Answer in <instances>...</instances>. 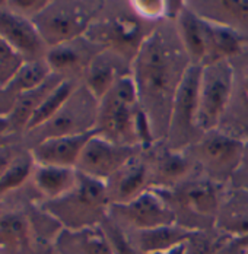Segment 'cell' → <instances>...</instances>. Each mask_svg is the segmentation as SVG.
Here are the masks:
<instances>
[{"label":"cell","mask_w":248,"mask_h":254,"mask_svg":"<svg viewBox=\"0 0 248 254\" xmlns=\"http://www.w3.org/2000/svg\"><path fill=\"white\" fill-rule=\"evenodd\" d=\"M63 227L43 207L28 181L0 196V254H56L54 244Z\"/></svg>","instance_id":"7a4b0ae2"},{"label":"cell","mask_w":248,"mask_h":254,"mask_svg":"<svg viewBox=\"0 0 248 254\" xmlns=\"http://www.w3.org/2000/svg\"><path fill=\"white\" fill-rule=\"evenodd\" d=\"M201 69L203 66L191 64L177 89L168 136L165 140V143L174 151L190 148L203 136L196 125Z\"/></svg>","instance_id":"30bf717a"},{"label":"cell","mask_w":248,"mask_h":254,"mask_svg":"<svg viewBox=\"0 0 248 254\" xmlns=\"http://www.w3.org/2000/svg\"><path fill=\"white\" fill-rule=\"evenodd\" d=\"M22 148H24L22 142L10 143V145L0 148V180L7 171V168L10 167V164L13 162V159L18 156V153L22 151Z\"/></svg>","instance_id":"d590c367"},{"label":"cell","mask_w":248,"mask_h":254,"mask_svg":"<svg viewBox=\"0 0 248 254\" xmlns=\"http://www.w3.org/2000/svg\"><path fill=\"white\" fill-rule=\"evenodd\" d=\"M101 9V3L97 1L50 0L32 22L47 47L51 49L86 35Z\"/></svg>","instance_id":"52a82bcc"},{"label":"cell","mask_w":248,"mask_h":254,"mask_svg":"<svg viewBox=\"0 0 248 254\" xmlns=\"http://www.w3.org/2000/svg\"><path fill=\"white\" fill-rule=\"evenodd\" d=\"M94 134H97V130L83 134L53 137L41 142L29 151L37 165L76 168L80 153Z\"/></svg>","instance_id":"d6986e66"},{"label":"cell","mask_w":248,"mask_h":254,"mask_svg":"<svg viewBox=\"0 0 248 254\" xmlns=\"http://www.w3.org/2000/svg\"><path fill=\"white\" fill-rule=\"evenodd\" d=\"M175 26L184 50L191 60V64L204 66L207 62V37L204 19H201L188 6H183L175 21Z\"/></svg>","instance_id":"d4e9b609"},{"label":"cell","mask_w":248,"mask_h":254,"mask_svg":"<svg viewBox=\"0 0 248 254\" xmlns=\"http://www.w3.org/2000/svg\"><path fill=\"white\" fill-rule=\"evenodd\" d=\"M216 228L223 235L243 238L248 235V190L234 189L223 194Z\"/></svg>","instance_id":"4316f807"},{"label":"cell","mask_w":248,"mask_h":254,"mask_svg":"<svg viewBox=\"0 0 248 254\" xmlns=\"http://www.w3.org/2000/svg\"><path fill=\"white\" fill-rule=\"evenodd\" d=\"M136 15L146 21L170 19V1L162 0H133L131 3Z\"/></svg>","instance_id":"836d02e7"},{"label":"cell","mask_w":248,"mask_h":254,"mask_svg":"<svg viewBox=\"0 0 248 254\" xmlns=\"http://www.w3.org/2000/svg\"><path fill=\"white\" fill-rule=\"evenodd\" d=\"M187 6L204 21L231 28L240 34L248 31V0L190 1Z\"/></svg>","instance_id":"ffe728a7"},{"label":"cell","mask_w":248,"mask_h":254,"mask_svg":"<svg viewBox=\"0 0 248 254\" xmlns=\"http://www.w3.org/2000/svg\"><path fill=\"white\" fill-rule=\"evenodd\" d=\"M34 168H35L34 156L31 151L24 146L0 180V196H4L7 193H12L24 187L31 180Z\"/></svg>","instance_id":"f1b7e54d"},{"label":"cell","mask_w":248,"mask_h":254,"mask_svg":"<svg viewBox=\"0 0 248 254\" xmlns=\"http://www.w3.org/2000/svg\"><path fill=\"white\" fill-rule=\"evenodd\" d=\"M51 75L47 62L26 63L6 85L0 86V117H7L25 92L37 88Z\"/></svg>","instance_id":"603a6c76"},{"label":"cell","mask_w":248,"mask_h":254,"mask_svg":"<svg viewBox=\"0 0 248 254\" xmlns=\"http://www.w3.org/2000/svg\"><path fill=\"white\" fill-rule=\"evenodd\" d=\"M86 37L95 44L114 51L133 63L148 35H143L142 26L133 18H101L98 15V18L89 26Z\"/></svg>","instance_id":"4fadbf2b"},{"label":"cell","mask_w":248,"mask_h":254,"mask_svg":"<svg viewBox=\"0 0 248 254\" xmlns=\"http://www.w3.org/2000/svg\"><path fill=\"white\" fill-rule=\"evenodd\" d=\"M225 237L209 229H194L184 243V254H218L225 244Z\"/></svg>","instance_id":"4dcf8cb0"},{"label":"cell","mask_w":248,"mask_h":254,"mask_svg":"<svg viewBox=\"0 0 248 254\" xmlns=\"http://www.w3.org/2000/svg\"><path fill=\"white\" fill-rule=\"evenodd\" d=\"M108 216L124 231H143L177 224V216L167 199L149 189L131 202L111 204Z\"/></svg>","instance_id":"8fae6325"},{"label":"cell","mask_w":248,"mask_h":254,"mask_svg":"<svg viewBox=\"0 0 248 254\" xmlns=\"http://www.w3.org/2000/svg\"><path fill=\"white\" fill-rule=\"evenodd\" d=\"M240 254H248V247L247 249H241V253Z\"/></svg>","instance_id":"b9f144b4"},{"label":"cell","mask_w":248,"mask_h":254,"mask_svg":"<svg viewBox=\"0 0 248 254\" xmlns=\"http://www.w3.org/2000/svg\"><path fill=\"white\" fill-rule=\"evenodd\" d=\"M79 83L80 82L79 80H74V79H64L57 88H54L50 92L49 97L44 100V102L40 105V108L37 110V113L34 114V117L31 119L29 125L26 127V131H29V130H32L35 127L41 126L47 120H50L63 107V104L67 101V98L73 94V91L77 88Z\"/></svg>","instance_id":"f546056e"},{"label":"cell","mask_w":248,"mask_h":254,"mask_svg":"<svg viewBox=\"0 0 248 254\" xmlns=\"http://www.w3.org/2000/svg\"><path fill=\"white\" fill-rule=\"evenodd\" d=\"M97 133L122 146H153L155 137L146 114L143 113L134 79L120 77L114 88L99 101Z\"/></svg>","instance_id":"3957f363"},{"label":"cell","mask_w":248,"mask_h":254,"mask_svg":"<svg viewBox=\"0 0 248 254\" xmlns=\"http://www.w3.org/2000/svg\"><path fill=\"white\" fill-rule=\"evenodd\" d=\"M153 254H184V244L175 247L173 250H168V252H162V253H153Z\"/></svg>","instance_id":"f35d334b"},{"label":"cell","mask_w":248,"mask_h":254,"mask_svg":"<svg viewBox=\"0 0 248 254\" xmlns=\"http://www.w3.org/2000/svg\"><path fill=\"white\" fill-rule=\"evenodd\" d=\"M194 229L174 224L143 231H125L131 244L140 254L162 253L184 244Z\"/></svg>","instance_id":"7402d4cb"},{"label":"cell","mask_w":248,"mask_h":254,"mask_svg":"<svg viewBox=\"0 0 248 254\" xmlns=\"http://www.w3.org/2000/svg\"><path fill=\"white\" fill-rule=\"evenodd\" d=\"M127 64L131 66V63L120 54L105 49L91 62L82 77V83L98 101H101L114 88L120 77L131 73V67Z\"/></svg>","instance_id":"ac0fdd59"},{"label":"cell","mask_w":248,"mask_h":254,"mask_svg":"<svg viewBox=\"0 0 248 254\" xmlns=\"http://www.w3.org/2000/svg\"><path fill=\"white\" fill-rule=\"evenodd\" d=\"M204 24H206V37H207L206 64L216 63L221 60H229V57L241 53L244 37L240 32L226 26L212 24L209 21H204Z\"/></svg>","instance_id":"83f0119b"},{"label":"cell","mask_w":248,"mask_h":254,"mask_svg":"<svg viewBox=\"0 0 248 254\" xmlns=\"http://www.w3.org/2000/svg\"><path fill=\"white\" fill-rule=\"evenodd\" d=\"M107 184L77 173V183L60 199L43 202L41 207L50 213L63 229L79 231L101 225L110 213Z\"/></svg>","instance_id":"277c9868"},{"label":"cell","mask_w":248,"mask_h":254,"mask_svg":"<svg viewBox=\"0 0 248 254\" xmlns=\"http://www.w3.org/2000/svg\"><path fill=\"white\" fill-rule=\"evenodd\" d=\"M235 178H241V181L238 183L237 187L240 189H247L248 190V145H246V152H244V158H243V162L237 171V174L234 176Z\"/></svg>","instance_id":"8d00e7d4"},{"label":"cell","mask_w":248,"mask_h":254,"mask_svg":"<svg viewBox=\"0 0 248 254\" xmlns=\"http://www.w3.org/2000/svg\"><path fill=\"white\" fill-rule=\"evenodd\" d=\"M102 50L105 49L83 35L73 41L49 49L46 62L51 73L82 82L88 66Z\"/></svg>","instance_id":"9a60e30c"},{"label":"cell","mask_w":248,"mask_h":254,"mask_svg":"<svg viewBox=\"0 0 248 254\" xmlns=\"http://www.w3.org/2000/svg\"><path fill=\"white\" fill-rule=\"evenodd\" d=\"M114 254H140L131 244L127 232L110 216L101 224Z\"/></svg>","instance_id":"d6a6232c"},{"label":"cell","mask_w":248,"mask_h":254,"mask_svg":"<svg viewBox=\"0 0 248 254\" xmlns=\"http://www.w3.org/2000/svg\"><path fill=\"white\" fill-rule=\"evenodd\" d=\"M246 152V143L235 136L212 130L187 148L188 156L203 170L204 177L222 184L237 174Z\"/></svg>","instance_id":"ba28073f"},{"label":"cell","mask_w":248,"mask_h":254,"mask_svg":"<svg viewBox=\"0 0 248 254\" xmlns=\"http://www.w3.org/2000/svg\"><path fill=\"white\" fill-rule=\"evenodd\" d=\"M63 80H64V77L51 73L41 85L25 92L24 95L16 101L10 114L7 117H3L7 123L9 133L22 139L24 133L26 131V127L29 125L31 119L34 117V114L37 113V110L40 108V105L49 97L50 92L54 88H57Z\"/></svg>","instance_id":"44dd1931"},{"label":"cell","mask_w":248,"mask_h":254,"mask_svg":"<svg viewBox=\"0 0 248 254\" xmlns=\"http://www.w3.org/2000/svg\"><path fill=\"white\" fill-rule=\"evenodd\" d=\"M0 38L16 50L26 63L44 62L49 47L41 38L37 26L28 18L16 15L0 0Z\"/></svg>","instance_id":"5bb4252c"},{"label":"cell","mask_w":248,"mask_h":254,"mask_svg":"<svg viewBox=\"0 0 248 254\" xmlns=\"http://www.w3.org/2000/svg\"><path fill=\"white\" fill-rule=\"evenodd\" d=\"M235 85V70L229 60L203 66L198 89L197 128L204 134L216 130Z\"/></svg>","instance_id":"9c48e42d"},{"label":"cell","mask_w":248,"mask_h":254,"mask_svg":"<svg viewBox=\"0 0 248 254\" xmlns=\"http://www.w3.org/2000/svg\"><path fill=\"white\" fill-rule=\"evenodd\" d=\"M190 66L175 22L152 29L131 63L139 102L155 142L167 140L177 89Z\"/></svg>","instance_id":"6da1fadb"},{"label":"cell","mask_w":248,"mask_h":254,"mask_svg":"<svg viewBox=\"0 0 248 254\" xmlns=\"http://www.w3.org/2000/svg\"><path fill=\"white\" fill-rule=\"evenodd\" d=\"M143 152L142 146H122L94 134L79 156L76 171L107 183L116 173H119L127 162Z\"/></svg>","instance_id":"7c38bea8"},{"label":"cell","mask_w":248,"mask_h":254,"mask_svg":"<svg viewBox=\"0 0 248 254\" xmlns=\"http://www.w3.org/2000/svg\"><path fill=\"white\" fill-rule=\"evenodd\" d=\"M18 142H22V139L18 137V136L10 134L9 130H7L6 120L3 117H0V148L6 146V145H10V143H18Z\"/></svg>","instance_id":"74e56055"},{"label":"cell","mask_w":248,"mask_h":254,"mask_svg":"<svg viewBox=\"0 0 248 254\" xmlns=\"http://www.w3.org/2000/svg\"><path fill=\"white\" fill-rule=\"evenodd\" d=\"M56 254H114L101 225L69 231L63 229L54 244Z\"/></svg>","instance_id":"484cf974"},{"label":"cell","mask_w":248,"mask_h":254,"mask_svg":"<svg viewBox=\"0 0 248 254\" xmlns=\"http://www.w3.org/2000/svg\"><path fill=\"white\" fill-rule=\"evenodd\" d=\"M156 190V189H155ZM173 207L177 224L184 218L183 227L188 229H209L216 224L223 193L221 184L207 177L187 178L170 190H158Z\"/></svg>","instance_id":"5b68a950"},{"label":"cell","mask_w":248,"mask_h":254,"mask_svg":"<svg viewBox=\"0 0 248 254\" xmlns=\"http://www.w3.org/2000/svg\"><path fill=\"white\" fill-rule=\"evenodd\" d=\"M244 95H246V98H247L248 101V72L247 75H246V79H244Z\"/></svg>","instance_id":"60d3db41"},{"label":"cell","mask_w":248,"mask_h":254,"mask_svg":"<svg viewBox=\"0 0 248 254\" xmlns=\"http://www.w3.org/2000/svg\"><path fill=\"white\" fill-rule=\"evenodd\" d=\"M49 1L50 0H4V4L16 15L34 21V18L44 10Z\"/></svg>","instance_id":"e575fe53"},{"label":"cell","mask_w":248,"mask_h":254,"mask_svg":"<svg viewBox=\"0 0 248 254\" xmlns=\"http://www.w3.org/2000/svg\"><path fill=\"white\" fill-rule=\"evenodd\" d=\"M25 64L24 57L0 38V86L10 82Z\"/></svg>","instance_id":"1f68e13d"},{"label":"cell","mask_w":248,"mask_h":254,"mask_svg":"<svg viewBox=\"0 0 248 254\" xmlns=\"http://www.w3.org/2000/svg\"><path fill=\"white\" fill-rule=\"evenodd\" d=\"M105 184L111 204L131 202L150 189V167L148 156H145L143 152L134 156Z\"/></svg>","instance_id":"e0dca14e"},{"label":"cell","mask_w":248,"mask_h":254,"mask_svg":"<svg viewBox=\"0 0 248 254\" xmlns=\"http://www.w3.org/2000/svg\"><path fill=\"white\" fill-rule=\"evenodd\" d=\"M31 186L37 191L41 203L60 199L69 193L77 183L76 168L37 165L29 180Z\"/></svg>","instance_id":"cb8c5ba5"},{"label":"cell","mask_w":248,"mask_h":254,"mask_svg":"<svg viewBox=\"0 0 248 254\" xmlns=\"http://www.w3.org/2000/svg\"><path fill=\"white\" fill-rule=\"evenodd\" d=\"M148 159L150 167V189L156 190H170L186 181L194 165L188 153L174 151L167 143L164 148L155 149Z\"/></svg>","instance_id":"2e32d148"},{"label":"cell","mask_w":248,"mask_h":254,"mask_svg":"<svg viewBox=\"0 0 248 254\" xmlns=\"http://www.w3.org/2000/svg\"><path fill=\"white\" fill-rule=\"evenodd\" d=\"M98 110L99 101L80 82L67 101L50 120L25 133L22 145L32 149L47 139L94 131L97 128Z\"/></svg>","instance_id":"8992f818"},{"label":"cell","mask_w":248,"mask_h":254,"mask_svg":"<svg viewBox=\"0 0 248 254\" xmlns=\"http://www.w3.org/2000/svg\"><path fill=\"white\" fill-rule=\"evenodd\" d=\"M237 246L240 249H247L248 247V235L247 237H243V238H238L237 240Z\"/></svg>","instance_id":"ab89813d"}]
</instances>
